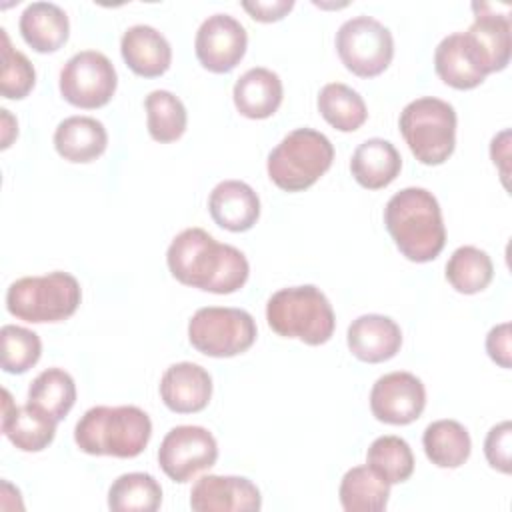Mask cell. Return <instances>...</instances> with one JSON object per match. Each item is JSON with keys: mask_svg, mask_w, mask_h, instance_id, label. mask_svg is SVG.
I'll list each match as a JSON object with an SVG mask.
<instances>
[{"mask_svg": "<svg viewBox=\"0 0 512 512\" xmlns=\"http://www.w3.org/2000/svg\"><path fill=\"white\" fill-rule=\"evenodd\" d=\"M434 68L440 80L456 90H472L488 76L464 32H452L438 42Z\"/></svg>", "mask_w": 512, "mask_h": 512, "instance_id": "44dd1931", "label": "cell"}, {"mask_svg": "<svg viewBox=\"0 0 512 512\" xmlns=\"http://www.w3.org/2000/svg\"><path fill=\"white\" fill-rule=\"evenodd\" d=\"M146 128L152 140L168 144L178 140L188 126V112L182 100L170 90H152L144 98Z\"/></svg>", "mask_w": 512, "mask_h": 512, "instance_id": "4dcf8cb0", "label": "cell"}, {"mask_svg": "<svg viewBox=\"0 0 512 512\" xmlns=\"http://www.w3.org/2000/svg\"><path fill=\"white\" fill-rule=\"evenodd\" d=\"M212 220L228 232L250 230L260 216V198L254 188L242 180H222L208 196Z\"/></svg>", "mask_w": 512, "mask_h": 512, "instance_id": "d6986e66", "label": "cell"}, {"mask_svg": "<svg viewBox=\"0 0 512 512\" xmlns=\"http://www.w3.org/2000/svg\"><path fill=\"white\" fill-rule=\"evenodd\" d=\"M126 66L144 78L162 76L172 64V48L166 36L148 24L130 26L120 40Z\"/></svg>", "mask_w": 512, "mask_h": 512, "instance_id": "ffe728a7", "label": "cell"}, {"mask_svg": "<svg viewBox=\"0 0 512 512\" xmlns=\"http://www.w3.org/2000/svg\"><path fill=\"white\" fill-rule=\"evenodd\" d=\"M82 300L78 280L62 270L44 276H24L8 286L6 308L24 322H62L70 318Z\"/></svg>", "mask_w": 512, "mask_h": 512, "instance_id": "8992f818", "label": "cell"}, {"mask_svg": "<svg viewBox=\"0 0 512 512\" xmlns=\"http://www.w3.org/2000/svg\"><path fill=\"white\" fill-rule=\"evenodd\" d=\"M2 432L22 452H42L56 436V420L26 402L16 406L8 390L2 392Z\"/></svg>", "mask_w": 512, "mask_h": 512, "instance_id": "ac0fdd59", "label": "cell"}, {"mask_svg": "<svg viewBox=\"0 0 512 512\" xmlns=\"http://www.w3.org/2000/svg\"><path fill=\"white\" fill-rule=\"evenodd\" d=\"M160 398L176 414H194L212 398V376L194 362H176L160 378Z\"/></svg>", "mask_w": 512, "mask_h": 512, "instance_id": "2e32d148", "label": "cell"}, {"mask_svg": "<svg viewBox=\"0 0 512 512\" xmlns=\"http://www.w3.org/2000/svg\"><path fill=\"white\" fill-rule=\"evenodd\" d=\"M350 170L354 180L368 190L386 188L402 170V156L390 140L368 138L352 154Z\"/></svg>", "mask_w": 512, "mask_h": 512, "instance_id": "d4e9b609", "label": "cell"}, {"mask_svg": "<svg viewBox=\"0 0 512 512\" xmlns=\"http://www.w3.org/2000/svg\"><path fill=\"white\" fill-rule=\"evenodd\" d=\"M0 112H2V148H8L12 138L18 134V124L6 108H2Z\"/></svg>", "mask_w": 512, "mask_h": 512, "instance_id": "f35d334b", "label": "cell"}, {"mask_svg": "<svg viewBox=\"0 0 512 512\" xmlns=\"http://www.w3.org/2000/svg\"><path fill=\"white\" fill-rule=\"evenodd\" d=\"M486 352L488 356L502 368H510L512 360H510V324L502 322L498 326H494L488 336H486Z\"/></svg>", "mask_w": 512, "mask_h": 512, "instance_id": "74e56055", "label": "cell"}, {"mask_svg": "<svg viewBox=\"0 0 512 512\" xmlns=\"http://www.w3.org/2000/svg\"><path fill=\"white\" fill-rule=\"evenodd\" d=\"M108 132L92 116H68L54 130L56 152L74 164H86L104 154Z\"/></svg>", "mask_w": 512, "mask_h": 512, "instance_id": "603a6c76", "label": "cell"}, {"mask_svg": "<svg viewBox=\"0 0 512 512\" xmlns=\"http://www.w3.org/2000/svg\"><path fill=\"white\" fill-rule=\"evenodd\" d=\"M316 104L322 118L340 132H354L368 118L364 98L342 82H330L322 86Z\"/></svg>", "mask_w": 512, "mask_h": 512, "instance_id": "83f0119b", "label": "cell"}, {"mask_svg": "<svg viewBox=\"0 0 512 512\" xmlns=\"http://www.w3.org/2000/svg\"><path fill=\"white\" fill-rule=\"evenodd\" d=\"M510 440H512V424L508 420L492 426L484 440V456L488 464L502 472L510 474Z\"/></svg>", "mask_w": 512, "mask_h": 512, "instance_id": "d590c367", "label": "cell"}, {"mask_svg": "<svg viewBox=\"0 0 512 512\" xmlns=\"http://www.w3.org/2000/svg\"><path fill=\"white\" fill-rule=\"evenodd\" d=\"M334 160L330 138L314 128L288 132L268 154V178L284 192H302L328 172Z\"/></svg>", "mask_w": 512, "mask_h": 512, "instance_id": "5b68a950", "label": "cell"}, {"mask_svg": "<svg viewBox=\"0 0 512 512\" xmlns=\"http://www.w3.org/2000/svg\"><path fill=\"white\" fill-rule=\"evenodd\" d=\"M282 96L284 88L280 76L264 66L246 70L232 90L236 110L250 120L270 118L280 108Z\"/></svg>", "mask_w": 512, "mask_h": 512, "instance_id": "7402d4cb", "label": "cell"}, {"mask_svg": "<svg viewBox=\"0 0 512 512\" xmlns=\"http://www.w3.org/2000/svg\"><path fill=\"white\" fill-rule=\"evenodd\" d=\"M398 126L414 158L426 166L444 164L456 148V110L446 100L422 96L408 102Z\"/></svg>", "mask_w": 512, "mask_h": 512, "instance_id": "52a82bcc", "label": "cell"}, {"mask_svg": "<svg viewBox=\"0 0 512 512\" xmlns=\"http://www.w3.org/2000/svg\"><path fill=\"white\" fill-rule=\"evenodd\" d=\"M346 342L358 360L378 364L398 354L402 346V330L390 316L362 314L348 326Z\"/></svg>", "mask_w": 512, "mask_h": 512, "instance_id": "e0dca14e", "label": "cell"}, {"mask_svg": "<svg viewBox=\"0 0 512 512\" xmlns=\"http://www.w3.org/2000/svg\"><path fill=\"white\" fill-rule=\"evenodd\" d=\"M256 322L250 312L230 306L198 308L188 322L190 344L212 358H232L256 342Z\"/></svg>", "mask_w": 512, "mask_h": 512, "instance_id": "ba28073f", "label": "cell"}, {"mask_svg": "<svg viewBox=\"0 0 512 512\" xmlns=\"http://www.w3.org/2000/svg\"><path fill=\"white\" fill-rule=\"evenodd\" d=\"M422 446L428 460L438 468H458L472 452L468 430L460 422L448 418L434 420L426 426Z\"/></svg>", "mask_w": 512, "mask_h": 512, "instance_id": "484cf974", "label": "cell"}, {"mask_svg": "<svg viewBox=\"0 0 512 512\" xmlns=\"http://www.w3.org/2000/svg\"><path fill=\"white\" fill-rule=\"evenodd\" d=\"M336 52L352 74L360 78H374L390 66L394 56V38L382 22L360 14L348 18L338 28Z\"/></svg>", "mask_w": 512, "mask_h": 512, "instance_id": "9c48e42d", "label": "cell"}, {"mask_svg": "<svg viewBox=\"0 0 512 512\" xmlns=\"http://www.w3.org/2000/svg\"><path fill=\"white\" fill-rule=\"evenodd\" d=\"M474 22L464 32L486 74L500 72L510 62V4L472 2Z\"/></svg>", "mask_w": 512, "mask_h": 512, "instance_id": "4fadbf2b", "label": "cell"}, {"mask_svg": "<svg viewBox=\"0 0 512 512\" xmlns=\"http://www.w3.org/2000/svg\"><path fill=\"white\" fill-rule=\"evenodd\" d=\"M426 406V388L412 372H388L370 390V410L376 420L404 426L420 418Z\"/></svg>", "mask_w": 512, "mask_h": 512, "instance_id": "5bb4252c", "label": "cell"}, {"mask_svg": "<svg viewBox=\"0 0 512 512\" xmlns=\"http://www.w3.org/2000/svg\"><path fill=\"white\" fill-rule=\"evenodd\" d=\"M340 504L346 512H380L390 498V484L368 464L350 468L338 488Z\"/></svg>", "mask_w": 512, "mask_h": 512, "instance_id": "4316f807", "label": "cell"}, {"mask_svg": "<svg viewBox=\"0 0 512 512\" xmlns=\"http://www.w3.org/2000/svg\"><path fill=\"white\" fill-rule=\"evenodd\" d=\"M268 326L282 338L320 346L334 334L336 316L326 294L312 286H290L274 292L266 304Z\"/></svg>", "mask_w": 512, "mask_h": 512, "instance_id": "277c9868", "label": "cell"}, {"mask_svg": "<svg viewBox=\"0 0 512 512\" xmlns=\"http://www.w3.org/2000/svg\"><path fill=\"white\" fill-rule=\"evenodd\" d=\"M242 8L258 22H278L294 8V0H244Z\"/></svg>", "mask_w": 512, "mask_h": 512, "instance_id": "8d00e7d4", "label": "cell"}, {"mask_svg": "<svg viewBox=\"0 0 512 512\" xmlns=\"http://www.w3.org/2000/svg\"><path fill=\"white\" fill-rule=\"evenodd\" d=\"M246 28L230 14H212L196 30L194 52L198 62L214 72L226 74L234 70L246 54Z\"/></svg>", "mask_w": 512, "mask_h": 512, "instance_id": "7c38bea8", "label": "cell"}, {"mask_svg": "<svg viewBox=\"0 0 512 512\" xmlns=\"http://www.w3.org/2000/svg\"><path fill=\"white\" fill-rule=\"evenodd\" d=\"M218 460V444L204 426H174L160 442L158 464L174 482H188Z\"/></svg>", "mask_w": 512, "mask_h": 512, "instance_id": "8fae6325", "label": "cell"}, {"mask_svg": "<svg viewBox=\"0 0 512 512\" xmlns=\"http://www.w3.org/2000/svg\"><path fill=\"white\" fill-rule=\"evenodd\" d=\"M494 276V264L488 252L476 246H460L446 262V280L460 294L482 292Z\"/></svg>", "mask_w": 512, "mask_h": 512, "instance_id": "1f68e13d", "label": "cell"}, {"mask_svg": "<svg viewBox=\"0 0 512 512\" xmlns=\"http://www.w3.org/2000/svg\"><path fill=\"white\" fill-rule=\"evenodd\" d=\"M28 402L56 422L64 420L76 402L74 378L62 368L42 370L28 386Z\"/></svg>", "mask_w": 512, "mask_h": 512, "instance_id": "f1b7e54d", "label": "cell"}, {"mask_svg": "<svg viewBox=\"0 0 512 512\" xmlns=\"http://www.w3.org/2000/svg\"><path fill=\"white\" fill-rule=\"evenodd\" d=\"M366 464L378 472L390 486L406 482L414 472V454L400 436H378L366 452Z\"/></svg>", "mask_w": 512, "mask_h": 512, "instance_id": "d6a6232c", "label": "cell"}, {"mask_svg": "<svg viewBox=\"0 0 512 512\" xmlns=\"http://www.w3.org/2000/svg\"><path fill=\"white\" fill-rule=\"evenodd\" d=\"M150 436V416L138 406H94L74 426L76 446L90 456L136 458Z\"/></svg>", "mask_w": 512, "mask_h": 512, "instance_id": "3957f363", "label": "cell"}, {"mask_svg": "<svg viewBox=\"0 0 512 512\" xmlns=\"http://www.w3.org/2000/svg\"><path fill=\"white\" fill-rule=\"evenodd\" d=\"M166 264L180 284L212 294L240 290L250 274L242 250L218 242L202 228H186L176 234L166 250Z\"/></svg>", "mask_w": 512, "mask_h": 512, "instance_id": "6da1fadb", "label": "cell"}, {"mask_svg": "<svg viewBox=\"0 0 512 512\" xmlns=\"http://www.w3.org/2000/svg\"><path fill=\"white\" fill-rule=\"evenodd\" d=\"M18 28L24 42L40 54L60 50L70 36L68 16L54 2L28 4L20 14Z\"/></svg>", "mask_w": 512, "mask_h": 512, "instance_id": "cb8c5ba5", "label": "cell"}, {"mask_svg": "<svg viewBox=\"0 0 512 512\" xmlns=\"http://www.w3.org/2000/svg\"><path fill=\"white\" fill-rule=\"evenodd\" d=\"M2 36V74H0V92L4 98L22 100L30 94L36 84V70L32 62L16 48H12L6 30H0Z\"/></svg>", "mask_w": 512, "mask_h": 512, "instance_id": "e575fe53", "label": "cell"}, {"mask_svg": "<svg viewBox=\"0 0 512 512\" xmlns=\"http://www.w3.org/2000/svg\"><path fill=\"white\" fill-rule=\"evenodd\" d=\"M0 342L2 370L8 374H24L40 360L42 342L36 332L24 326L4 324L0 330Z\"/></svg>", "mask_w": 512, "mask_h": 512, "instance_id": "836d02e7", "label": "cell"}, {"mask_svg": "<svg viewBox=\"0 0 512 512\" xmlns=\"http://www.w3.org/2000/svg\"><path fill=\"white\" fill-rule=\"evenodd\" d=\"M384 224L410 262L434 260L446 244V226L436 196L420 186L396 192L384 208Z\"/></svg>", "mask_w": 512, "mask_h": 512, "instance_id": "7a4b0ae2", "label": "cell"}, {"mask_svg": "<svg viewBox=\"0 0 512 512\" xmlns=\"http://www.w3.org/2000/svg\"><path fill=\"white\" fill-rule=\"evenodd\" d=\"M260 506L258 486L244 476L206 474L190 490L194 512H256Z\"/></svg>", "mask_w": 512, "mask_h": 512, "instance_id": "9a60e30c", "label": "cell"}, {"mask_svg": "<svg viewBox=\"0 0 512 512\" xmlns=\"http://www.w3.org/2000/svg\"><path fill=\"white\" fill-rule=\"evenodd\" d=\"M162 504V488L148 472L118 476L108 490V508L114 512H154Z\"/></svg>", "mask_w": 512, "mask_h": 512, "instance_id": "f546056e", "label": "cell"}, {"mask_svg": "<svg viewBox=\"0 0 512 512\" xmlns=\"http://www.w3.org/2000/svg\"><path fill=\"white\" fill-rule=\"evenodd\" d=\"M118 86V74L110 58L98 50H82L66 60L58 88L62 98L84 110L106 106Z\"/></svg>", "mask_w": 512, "mask_h": 512, "instance_id": "30bf717a", "label": "cell"}]
</instances>
